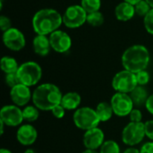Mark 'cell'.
I'll list each match as a JSON object with an SVG mask.
<instances>
[{"mask_svg":"<svg viewBox=\"0 0 153 153\" xmlns=\"http://www.w3.org/2000/svg\"><path fill=\"white\" fill-rule=\"evenodd\" d=\"M88 13L80 4L68 6L63 14V24L70 29H76L87 22Z\"/></svg>","mask_w":153,"mask_h":153,"instance_id":"cell-8","label":"cell"},{"mask_svg":"<svg viewBox=\"0 0 153 153\" xmlns=\"http://www.w3.org/2000/svg\"><path fill=\"white\" fill-rule=\"evenodd\" d=\"M17 75L22 84L30 88L37 85L41 80L42 69L37 62L27 61L19 66Z\"/></svg>","mask_w":153,"mask_h":153,"instance_id":"cell-5","label":"cell"},{"mask_svg":"<svg viewBox=\"0 0 153 153\" xmlns=\"http://www.w3.org/2000/svg\"><path fill=\"white\" fill-rule=\"evenodd\" d=\"M0 153H13L10 150H8V149H6V148H2L1 150H0Z\"/></svg>","mask_w":153,"mask_h":153,"instance_id":"cell-39","label":"cell"},{"mask_svg":"<svg viewBox=\"0 0 153 153\" xmlns=\"http://www.w3.org/2000/svg\"><path fill=\"white\" fill-rule=\"evenodd\" d=\"M110 105L114 114L119 117H128L131 111L135 108L134 104L127 93L116 92L110 99Z\"/></svg>","mask_w":153,"mask_h":153,"instance_id":"cell-9","label":"cell"},{"mask_svg":"<svg viewBox=\"0 0 153 153\" xmlns=\"http://www.w3.org/2000/svg\"><path fill=\"white\" fill-rule=\"evenodd\" d=\"M51 48L57 53H65L72 47V39L65 31L57 30L49 35Z\"/></svg>","mask_w":153,"mask_h":153,"instance_id":"cell-14","label":"cell"},{"mask_svg":"<svg viewBox=\"0 0 153 153\" xmlns=\"http://www.w3.org/2000/svg\"><path fill=\"white\" fill-rule=\"evenodd\" d=\"M145 135L148 139L153 141V120H148L144 123Z\"/></svg>","mask_w":153,"mask_h":153,"instance_id":"cell-32","label":"cell"},{"mask_svg":"<svg viewBox=\"0 0 153 153\" xmlns=\"http://www.w3.org/2000/svg\"><path fill=\"white\" fill-rule=\"evenodd\" d=\"M82 153H100L97 151H93V150H87L85 149V151H83Z\"/></svg>","mask_w":153,"mask_h":153,"instance_id":"cell-40","label":"cell"},{"mask_svg":"<svg viewBox=\"0 0 153 153\" xmlns=\"http://www.w3.org/2000/svg\"><path fill=\"white\" fill-rule=\"evenodd\" d=\"M1 69L2 71L6 74H12V73H17L19 69V65L16 61L15 58L12 56H3L1 58Z\"/></svg>","mask_w":153,"mask_h":153,"instance_id":"cell-21","label":"cell"},{"mask_svg":"<svg viewBox=\"0 0 153 153\" xmlns=\"http://www.w3.org/2000/svg\"><path fill=\"white\" fill-rule=\"evenodd\" d=\"M3 43L12 51H20L25 47L26 39L20 30L12 27L3 33Z\"/></svg>","mask_w":153,"mask_h":153,"instance_id":"cell-11","label":"cell"},{"mask_svg":"<svg viewBox=\"0 0 153 153\" xmlns=\"http://www.w3.org/2000/svg\"><path fill=\"white\" fill-rule=\"evenodd\" d=\"M82 103V97L78 92L69 91L63 95L61 105L65 108V110H74L75 111L80 108Z\"/></svg>","mask_w":153,"mask_h":153,"instance_id":"cell-18","label":"cell"},{"mask_svg":"<svg viewBox=\"0 0 153 153\" xmlns=\"http://www.w3.org/2000/svg\"><path fill=\"white\" fill-rule=\"evenodd\" d=\"M149 4H150V6L152 7V8H153V0H145Z\"/></svg>","mask_w":153,"mask_h":153,"instance_id":"cell-42","label":"cell"},{"mask_svg":"<svg viewBox=\"0 0 153 153\" xmlns=\"http://www.w3.org/2000/svg\"><path fill=\"white\" fill-rule=\"evenodd\" d=\"M111 85L116 92L130 94L138 86L136 75L135 74L124 69L114 75Z\"/></svg>","mask_w":153,"mask_h":153,"instance_id":"cell-6","label":"cell"},{"mask_svg":"<svg viewBox=\"0 0 153 153\" xmlns=\"http://www.w3.org/2000/svg\"><path fill=\"white\" fill-rule=\"evenodd\" d=\"M151 56L148 48L143 45H134L125 50L122 55L124 69L137 74L146 70L150 64Z\"/></svg>","mask_w":153,"mask_h":153,"instance_id":"cell-3","label":"cell"},{"mask_svg":"<svg viewBox=\"0 0 153 153\" xmlns=\"http://www.w3.org/2000/svg\"><path fill=\"white\" fill-rule=\"evenodd\" d=\"M16 139L20 144L30 146L35 143L38 139V131L35 126L29 123L22 125L16 132Z\"/></svg>","mask_w":153,"mask_h":153,"instance_id":"cell-15","label":"cell"},{"mask_svg":"<svg viewBox=\"0 0 153 153\" xmlns=\"http://www.w3.org/2000/svg\"><path fill=\"white\" fill-rule=\"evenodd\" d=\"M63 93L54 83L45 82L38 85L32 91V103L39 110L51 111L61 104Z\"/></svg>","mask_w":153,"mask_h":153,"instance_id":"cell-1","label":"cell"},{"mask_svg":"<svg viewBox=\"0 0 153 153\" xmlns=\"http://www.w3.org/2000/svg\"><path fill=\"white\" fill-rule=\"evenodd\" d=\"M129 118L130 122H134V123H141L143 122V113L138 108H134L131 113L129 114Z\"/></svg>","mask_w":153,"mask_h":153,"instance_id":"cell-30","label":"cell"},{"mask_svg":"<svg viewBox=\"0 0 153 153\" xmlns=\"http://www.w3.org/2000/svg\"><path fill=\"white\" fill-rule=\"evenodd\" d=\"M10 99L13 104L20 108H24L29 104L30 100H32V91H30V87L19 83L16 86L11 88Z\"/></svg>","mask_w":153,"mask_h":153,"instance_id":"cell-13","label":"cell"},{"mask_svg":"<svg viewBox=\"0 0 153 153\" xmlns=\"http://www.w3.org/2000/svg\"><path fill=\"white\" fill-rule=\"evenodd\" d=\"M105 134L99 126L87 130L82 136V143L85 149L97 151L105 142Z\"/></svg>","mask_w":153,"mask_h":153,"instance_id":"cell-12","label":"cell"},{"mask_svg":"<svg viewBox=\"0 0 153 153\" xmlns=\"http://www.w3.org/2000/svg\"><path fill=\"white\" fill-rule=\"evenodd\" d=\"M23 153H36V152L33 150V149H30V148H29V149H27L25 152Z\"/></svg>","mask_w":153,"mask_h":153,"instance_id":"cell-41","label":"cell"},{"mask_svg":"<svg viewBox=\"0 0 153 153\" xmlns=\"http://www.w3.org/2000/svg\"><path fill=\"white\" fill-rule=\"evenodd\" d=\"M81 5L87 13L98 12L101 7V0H82Z\"/></svg>","mask_w":153,"mask_h":153,"instance_id":"cell-24","label":"cell"},{"mask_svg":"<svg viewBox=\"0 0 153 153\" xmlns=\"http://www.w3.org/2000/svg\"><path fill=\"white\" fill-rule=\"evenodd\" d=\"M100 153H121L119 144L114 140H106L100 148Z\"/></svg>","mask_w":153,"mask_h":153,"instance_id":"cell-23","label":"cell"},{"mask_svg":"<svg viewBox=\"0 0 153 153\" xmlns=\"http://www.w3.org/2000/svg\"><path fill=\"white\" fill-rule=\"evenodd\" d=\"M95 110H96V113H97L100 122H108L115 115L110 103L106 102V101L100 102L97 105Z\"/></svg>","mask_w":153,"mask_h":153,"instance_id":"cell-20","label":"cell"},{"mask_svg":"<svg viewBox=\"0 0 153 153\" xmlns=\"http://www.w3.org/2000/svg\"><path fill=\"white\" fill-rule=\"evenodd\" d=\"M32 48L35 54L40 56H46L48 55L51 46L49 41V37L46 35H38L35 36L32 41Z\"/></svg>","mask_w":153,"mask_h":153,"instance_id":"cell-17","label":"cell"},{"mask_svg":"<svg viewBox=\"0 0 153 153\" xmlns=\"http://www.w3.org/2000/svg\"><path fill=\"white\" fill-rule=\"evenodd\" d=\"M22 116L24 121L29 124L33 123L39 117V109L34 105H27L22 108Z\"/></svg>","mask_w":153,"mask_h":153,"instance_id":"cell-22","label":"cell"},{"mask_svg":"<svg viewBox=\"0 0 153 153\" xmlns=\"http://www.w3.org/2000/svg\"><path fill=\"white\" fill-rule=\"evenodd\" d=\"M135 75H136L137 83L140 86H145L146 84L149 83V82L151 80V75H150L149 72H147L146 70L141 71V72L135 74Z\"/></svg>","mask_w":153,"mask_h":153,"instance_id":"cell-27","label":"cell"},{"mask_svg":"<svg viewBox=\"0 0 153 153\" xmlns=\"http://www.w3.org/2000/svg\"><path fill=\"white\" fill-rule=\"evenodd\" d=\"M0 28L4 32L12 28V23H11V21L8 17H6L4 15H1V17H0Z\"/></svg>","mask_w":153,"mask_h":153,"instance_id":"cell-33","label":"cell"},{"mask_svg":"<svg viewBox=\"0 0 153 153\" xmlns=\"http://www.w3.org/2000/svg\"><path fill=\"white\" fill-rule=\"evenodd\" d=\"M63 24V15L51 8L39 10L32 18V28L38 35H50Z\"/></svg>","mask_w":153,"mask_h":153,"instance_id":"cell-2","label":"cell"},{"mask_svg":"<svg viewBox=\"0 0 153 153\" xmlns=\"http://www.w3.org/2000/svg\"><path fill=\"white\" fill-rule=\"evenodd\" d=\"M144 107H145L146 110L153 116V93L149 96V98L147 100V102H146Z\"/></svg>","mask_w":153,"mask_h":153,"instance_id":"cell-35","label":"cell"},{"mask_svg":"<svg viewBox=\"0 0 153 153\" xmlns=\"http://www.w3.org/2000/svg\"><path fill=\"white\" fill-rule=\"evenodd\" d=\"M141 153H153V141L147 142L140 148Z\"/></svg>","mask_w":153,"mask_h":153,"instance_id":"cell-34","label":"cell"},{"mask_svg":"<svg viewBox=\"0 0 153 153\" xmlns=\"http://www.w3.org/2000/svg\"><path fill=\"white\" fill-rule=\"evenodd\" d=\"M143 24L146 30L153 35V8L147 13V15L143 18Z\"/></svg>","mask_w":153,"mask_h":153,"instance_id":"cell-29","label":"cell"},{"mask_svg":"<svg viewBox=\"0 0 153 153\" xmlns=\"http://www.w3.org/2000/svg\"><path fill=\"white\" fill-rule=\"evenodd\" d=\"M65 111H66L65 108L60 104V105H57L56 107H55L51 110V113L56 119H62L65 116Z\"/></svg>","mask_w":153,"mask_h":153,"instance_id":"cell-31","label":"cell"},{"mask_svg":"<svg viewBox=\"0 0 153 153\" xmlns=\"http://www.w3.org/2000/svg\"><path fill=\"white\" fill-rule=\"evenodd\" d=\"M4 82H5V84L8 87H10V89L16 86L17 84L21 83L20 80L18 78V75H17V73L6 74L4 76Z\"/></svg>","mask_w":153,"mask_h":153,"instance_id":"cell-28","label":"cell"},{"mask_svg":"<svg viewBox=\"0 0 153 153\" xmlns=\"http://www.w3.org/2000/svg\"><path fill=\"white\" fill-rule=\"evenodd\" d=\"M4 126H6L2 121H0V134L3 135L4 133Z\"/></svg>","mask_w":153,"mask_h":153,"instance_id":"cell-37","label":"cell"},{"mask_svg":"<svg viewBox=\"0 0 153 153\" xmlns=\"http://www.w3.org/2000/svg\"><path fill=\"white\" fill-rule=\"evenodd\" d=\"M123 153H141V152L140 149H137L135 147H128L123 152Z\"/></svg>","mask_w":153,"mask_h":153,"instance_id":"cell-36","label":"cell"},{"mask_svg":"<svg viewBox=\"0 0 153 153\" xmlns=\"http://www.w3.org/2000/svg\"><path fill=\"white\" fill-rule=\"evenodd\" d=\"M129 95H130L135 108H140V107L145 106L147 100L150 96L147 90L144 88V86H140V85H138Z\"/></svg>","mask_w":153,"mask_h":153,"instance_id":"cell-19","label":"cell"},{"mask_svg":"<svg viewBox=\"0 0 153 153\" xmlns=\"http://www.w3.org/2000/svg\"><path fill=\"white\" fill-rule=\"evenodd\" d=\"M144 137H146V135L143 122H129L123 128L121 134L122 142L129 147H134L140 144L143 141Z\"/></svg>","mask_w":153,"mask_h":153,"instance_id":"cell-7","label":"cell"},{"mask_svg":"<svg viewBox=\"0 0 153 153\" xmlns=\"http://www.w3.org/2000/svg\"><path fill=\"white\" fill-rule=\"evenodd\" d=\"M87 22L90 25L93 26V27L100 26L104 22V16L100 11L88 13V15H87Z\"/></svg>","mask_w":153,"mask_h":153,"instance_id":"cell-25","label":"cell"},{"mask_svg":"<svg viewBox=\"0 0 153 153\" xmlns=\"http://www.w3.org/2000/svg\"><path fill=\"white\" fill-rule=\"evenodd\" d=\"M134 14H135L134 5L125 1L119 3L115 8V15L117 19L121 22L130 21L134 16Z\"/></svg>","mask_w":153,"mask_h":153,"instance_id":"cell-16","label":"cell"},{"mask_svg":"<svg viewBox=\"0 0 153 153\" xmlns=\"http://www.w3.org/2000/svg\"><path fill=\"white\" fill-rule=\"evenodd\" d=\"M125 2H127V3H129V4H133V5H135L137 3H139L140 1H142V0H124Z\"/></svg>","mask_w":153,"mask_h":153,"instance_id":"cell-38","label":"cell"},{"mask_svg":"<svg viewBox=\"0 0 153 153\" xmlns=\"http://www.w3.org/2000/svg\"><path fill=\"white\" fill-rule=\"evenodd\" d=\"M0 121L8 127H17L22 126L24 121L22 109L14 104L4 106L0 110Z\"/></svg>","mask_w":153,"mask_h":153,"instance_id":"cell-10","label":"cell"},{"mask_svg":"<svg viewBox=\"0 0 153 153\" xmlns=\"http://www.w3.org/2000/svg\"><path fill=\"white\" fill-rule=\"evenodd\" d=\"M73 122L77 128L87 131L98 127L100 120L95 108L91 107H80L74 112Z\"/></svg>","mask_w":153,"mask_h":153,"instance_id":"cell-4","label":"cell"},{"mask_svg":"<svg viewBox=\"0 0 153 153\" xmlns=\"http://www.w3.org/2000/svg\"><path fill=\"white\" fill-rule=\"evenodd\" d=\"M134 8H135V14H137L139 16H142L143 18L147 15V13L152 9L150 4L145 0H142L139 3H137L134 5Z\"/></svg>","mask_w":153,"mask_h":153,"instance_id":"cell-26","label":"cell"}]
</instances>
